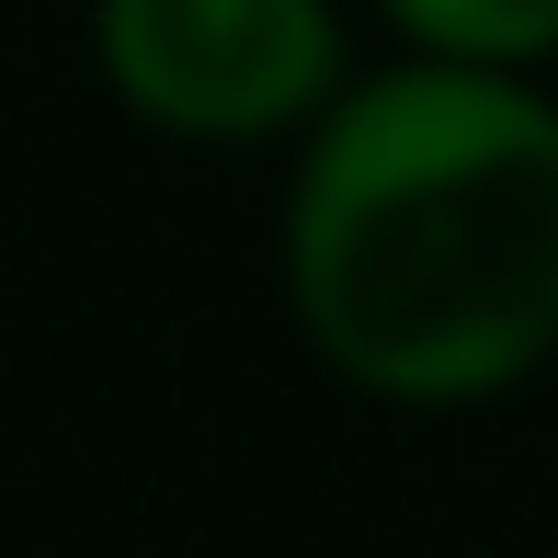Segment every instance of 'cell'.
I'll use <instances>...</instances> for the list:
<instances>
[{
	"instance_id": "cell-1",
	"label": "cell",
	"mask_w": 558,
	"mask_h": 558,
	"mask_svg": "<svg viewBox=\"0 0 558 558\" xmlns=\"http://www.w3.org/2000/svg\"><path fill=\"white\" fill-rule=\"evenodd\" d=\"M286 308L342 388L478 411L558 365V92L388 58L296 137Z\"/></svg>"
},
{
	"instance_id": "cell-2",
	"label": "cell",
	"mask_w": 558,
	"mask_h": 558,
	"mask_svg": "<svg viewBox=\"0 0 558 558\" xmlns=\"http://www.w3.org/2000/svg\"><path fill=\"white\" fill-rule=\"evenodd\" d=\"M92 69L148 137L274 148L353 81L342 0H92Z\"/></svg>"
},
{
	"instance_id": "cell-3",
	"label": "cell",
	"mask_w": 558,
	"mask_h": 558,
	"mask_svg": "<svg viewBox=\"0 0 558 558\" xmlns=\"http://www.w3.org/2000/svg\"><path fill=\"white\" fill-rule=\"evenodd\" d=\"M399 58H456V69H558V0H376Z\"/></svg>"
}]
</instances>
